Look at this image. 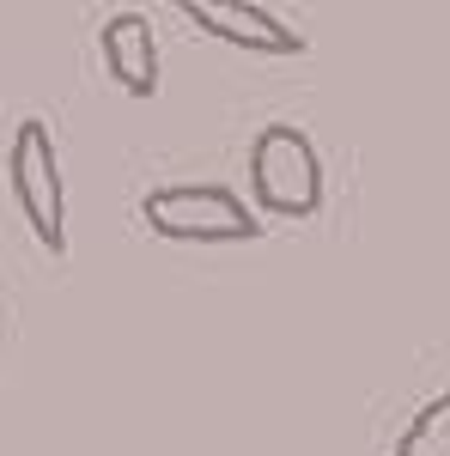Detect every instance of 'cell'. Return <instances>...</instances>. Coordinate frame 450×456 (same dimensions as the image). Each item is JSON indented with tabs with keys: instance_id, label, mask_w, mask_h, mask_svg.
Masks as SVG:
<instances>
[{
	"instance_id": "obj_2",
	"label": "cell",
	"mask_w": 450,
	"mask_h": 456,
	"mask_svg": "<svg viewBox=\"0 0 450 456\" xmlns=\"http://www.w3.org/2000/svg\"><path fill=\"white\" fill-rule=\"evenodd\" d=\"M146 232L171 238V244H250L262 238V219L243 208L225 183H171V189H152L140 201Z\"/></svg>"
},
{
	"instance_id": "obj_6",
	"label": "cell",
	"mask_w": 450,
	"mask_h": 456,
	"mask_svg": "<svg viewBox=\"0 0 450 456\" xmlns=\"http://www.w3.org/2000/svg\"><path fill=\"white\" fill-rule=\"evenodd\" d=\"M389 456H450V384L402 426V438H396Z\"/></svg>"
},
{
	"instance_id": "obj_4",
	"label": "cell",
	"mask_w": 450,
	"mask_h": 456,
	"mask_svg": "<svg viewBox=\"0 0 450 456\" xmlns=\"http://www.w3.org/2000/svg\"><path fill=\"white\" fill-rule=\"evenodd\" d=\"M176 12L195 31L219 37L232 49H250V55H305V31H292L256 0H176Z\"/></svg>"
},
{
	"instance_id": "obj_1",
	"label": "cell",
	"mask_w": 450,
	"mask_h": 456,
	"mask_svg": "<svg viewBox=\"0 0 450 456\" xmlns=\"http://www.w3.org/2000/svg\"><path fill=\"white\" fill-rule=\"evenodd\" d=\"M250 195L274 219H311L323 208V159L305 128L268 122L250 141Z\"/></svg>"
},
{
	"instance_id": "obj_5",
	"label": "cell",
	"mask_w": 450,
	"mask_h": 456,
	"mask_svg": "<svg viewBox=\"0 0 450 456\" xmlns=\"http://www.w3.org/2000/svg\"><path fill=\"white\" fill-rule=\"evenodd\" d=\"M98 55H104V73L128 98L159 92V37H152L146 12H110L104 31H98Z\"/></svg>"
},
{
	"instance_id": "obj_3",
	"label": "cell",
	"mask_w": 450,
	"mask_h": 456,
	"mask_svg": "<svg viewBox=\"0 0 450 456\" xmlns=\"http://www.w3.org/2000/svg\"><path fill=\"white\" fill-rule=\"evenodd\" d=\"M6 183H12V201L25 213L31 238L49 256H68V189H61V159H55V134L43 122H19L12 152H6Z\"/></svg>"
}]
</instances>
